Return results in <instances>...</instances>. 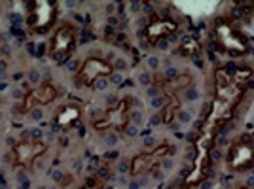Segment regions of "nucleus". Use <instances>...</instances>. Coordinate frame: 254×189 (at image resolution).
<instances>
[{
  "instance_id": "f257e3e1",
  "label": "nucleus",
  "mask_w": 254,
  "mask_h": 189,
  "mask_svg": "<svg viewBox=\"0 0 254 189\" xmlns=\"http://www.w3.org/2000/svg\"><path fill=\"white\" fill-rule=\"evenodd\" d=\"M251 78L253 70L247 66H220L214 70L211 108L199 129V135L195 138V157H193V167L184 180L186 188H195L205 180L216 133L233 119L249 89Z\"/></svg>"
},
{
  "instance_id": "f03ea898",
  "label": "nucleus",
  "mask_w": 254,
  "mask_h": 189,
  "mask_svg": "<svg viewBox=\"0 0 254 189\" xmlns=\"http://www.w3.org/2000/svg\"><path fill=\"white\" fill-rule=\"evenodd\" d=\"M131 110H133V98L124 96L114 106L106 108L99 117H95L91 121V127L97 133H106V131L124 133L131 123Z\"/></svg>"
},
{
  "instance_id": "7ed1b4c3",
  "label": "nucleus",
  "mask_w": 254,
  "mask_h": 189,
  "mask_svg": "<svg viewBox=\"0 0 254 189\" xmlns=\"http://www.w3.org/2000/svg\"><path fill=\"white\" fill-rule=\"evenodd\" d=\"M226 167L232 172H245L254 167V135L243 133L233 138L226 151Z\"/></svg>"
},
{
  "instance_id": "20e7f679",
  "label": "nucleus",
  "mask_w": 254,
  "mask_h": 189,
  "mask_svg": "<svg viewBox=\"0 0 254 189\" xmlns=\"http://www.w3.org/2000/svg\"><path fill=\"white\" fill-rule=\"evenodd\" d=\"M76 49V29L70 23L59 25L52 36V42L48 47V59L55 64L66 63Z\"/></svg>"
},
{
  "instance_id": "39448f33",
  "label": "nucleus",
  "mask_w": 254,
  "mask_h": 189,
  "mask_svg": "<svg viewBox=\"0 0 254 189\" xmlns=\"http://www.w3.org/2000/svg\"><path fill=\"white\" fill-rule=\"evenodd\" d=\"M212 40L224 53H230L235 57L249 53V44L245 42L243 36L235 31L230 23L222 21V19L214 21L212 25Z\"/></svg>"
},
{
  "instance_id": "423d86ee",
  "label": "nucleus",
  "mask_w": 254,
  "mask_h": 189,
  "mask_svg": "<svg viewBox=\"0 0 254 189\" xmlns=\"http://www.w3.org/2000/svg\"><path fill=\"white\" fill-rule=\"evenodd\" d=\"M173 146L171 144H161V146L154 147L152 151H142L137 153L135 157L129 161V176L137 178V176H148L156 168H159L161 161L171 155Z\"/></svg>"
},
{
  "instance_id": "0eeeda50",
  "label": "nucleus",
  "mask_w": 254,
  "mask_h": 189,
  "mask_svg": "<svg viewBox=\"0 0 254 189\" xmlns=\"http://www.w3.org/2000/svg\"><path fill=\"white\" fill-rule=\"evenodd\" d=\"M48 151V144L38 140V138H25L19 140L15 146L11 147V161L15 167L29 170L31 172L36 159H40Z\"/></svg>"
},
{
  "instance_id": "6e6552de",
  "label": "nucleus",
  "mask_w": 254,
  "mask_h": 189,
  "mask_svg": "<svg viewBox=\"0 0 254 189\" xmlns=\"http://www.w3.org/2000/svg\"><path fill=\"white\" fill-rule=\"evenodd\" d=\"M57 17V2L52 0H36L27 15V27L31 32L44 34L52 29Z\"/></svg>"
},
{
  "instance_id": "1a4fd4ad",
  "label": "nucleus",
  "mask_w": 254,
  "mask_h": 189,
  "mask_svg": "<svg viewBox=\"0 0 254 189\" xmlns=\"http://www.w3.org/2000/svg\"><path fill=\"white\" fill-rule=\"evenodd\" d=\"M114 74V64L106 61L103 57H87L84 63L80 64L78 72H76V82L84 87H93L97 80H103Z\"/></svg>"
},
{
  "instance_id": "9d476101",
  "label": "nucleus",
  "mask_w": 254,
  "mask_h": 189,
  "mask_svg": "<svg viewBox=\"0 0 254 189\" xmlns=\"http://www.w3.org/2000/svg\"><path fill=\"white\" fill-rule=\"evenodd\" d=\"M57 96H59L57 87H55L52 82H42L40 85L32 87V89H29V91L25 93V96L21 98V102L17 104V112L29 114V112H32V110L38 108V106H48L50 102H53Z\"/></svg>"
},
{
  "instance_id": "9b49d317",
  "label": "nucleus",
  "mask_w": 254,
  "mask_h": 189,
  "mask_svg": "<svg viewBox=\"0 0 254 189\" xmlns=\"http://www.w3.org/2000/svg\"><path fill=\"white\" fill-rule=\"evenodd\" d=\"M179 31V23L173 19H152L144 29V38L150 46L161 42Z\"/></svg>"
},
{
  "instance_id": "f8f14e48",
  "label": "nucleus",
  "mask_w": 254,
  "mask_h": 189,
  "mask_svg": "<svg viewBox=\"0 0 254 189\" xmlns=\"http://www.w3.org/2000/svg\"><path fill=\"white\" fill-rule=\"evenodd\" d=\"M82 114H84L82 104H80L78 100H68V102L64 106H61L59 112L55 114V119H53V121H55V127H59V129H63V131L72 129V127L80 121Z\"/></svg>"
},
{
  "instance_id": "ddd939ff",
  "label": "nucleus",
  "mask_w": 254,
  "mask_h": 189,
  "mask_svg": "<svg viewBox=\"0 0 254 189\" xmlns=\"http://www.w3.org/2000/svg\"><path fill=\"white\" fill-rule=\"evenodd\" d=\"M199 51H201V47L193 38H186L180 44V53L186 55V57H195V55H199Z\"/></svg>"
},
{
  "instance_id": "4468645a",
  "label": "nucleus",
  "mask_w": 254,
  "mask_h": 189,
  "mask_svg": "<svg viewBox=\"0 0 254 189\" xmlns=\"http://www.w3.org/2000/svg\"><path fill=\"white\" fill-rule=\"evenodd\" d=\"M239 189H251V188H239Z\"/></svg>"
}]
</instances>
